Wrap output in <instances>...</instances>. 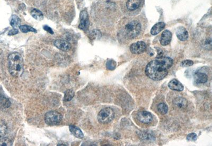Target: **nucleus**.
<instances>
[{"label": "nucleus", "instance_id": "obj_1", "mask_svg": "<svg viewBox=\"0 0 212 146\" xmlns=\"http://www.w3.org/2000/svg\"><path fill=\"white\" fill-rule=\"evenodd\" d=\"M174 61L168 57H159L151 61L145 68V74L154 81H160L168 75V70L173 65Z\"/></svg>", "mask_w": 212, "mask_h": 146}, {"label": "nucleus", "instance_id": "obj_2", "mask_svg": "<svg viewBox=\"0 0 212 146\" xmlns=\"http://www.w3.org/2000/svg\"><path fill=\"white\" fill-rule=\"evenodd\" d=\"M9 71L14 77H19L24 71L23 58L19 52L10 54L8 57Z\"/></svg>", "mask_w": 212, "mask_h": 146}, {"label": "nucleus", "instance_id": "obj_3", "mask_svg": "<svg viewBox=\"0 0 212 146\" xmlns=\"http://www.w3.org/2000/svg\"><path fill=\"white\" fill-rule=\"evenodd\" d=\"M141 30V24L139 21L136 20L128 22L124 27L126 36L129 39L135 38L139 34Z\"/></svg>", "mask_w": 212, "mask_h": 146}, {"label": "nucleus", "instance_id": "obj_4", "mask_svg": "<svg viewBox=\"0 0 212 146\" xmlns=\"http://www.w3.org/2000/svg\"><path fill=\"white\" fill-rule=\"evenodd\" d=\"M115 113L110 108H104L99 112L98 115V120L101 124H107L113 120Z\"/></svg>", "mask_w": 212, "mask_h": 146}, {"label": "nucleus", "instance_id": "obj_5", "mask_svg": "<svg viewBox=\"0 0 212 146\" xmlns=\"http://www.w3.org/2000/svg\"><path fill=\"white\" fill-rule=\"evenodd\" d=\"M61 114L57 111L48 112L45 116V122L49 125H59L62 121Z\"/></svg>", "mask_w": 212, "mask_h": 146}, {"label": "nucleus", "instance_id": "obj_6", "mask_svg": "<svg viewBox=\"0 0 212 146\" xmlns=\"http://www.w3.org/2000/svg\"><path fill=\"white\" fill-rule=\"evenodd\" d=\"M147 49V44L143 41H140L134 43L130 46V50L134 54H142Z\"/></svg>", "mask_w": 212, "mask_h": 146}, {"label": "nucleus", "instance_id": "obj_7", "mask_svg": "<svg viewBox=\"0 0 212 146\" xmlns=\"http://www.w3.org/2000/svg\"><path fill=\"white\" fill-rule=\"evenodd\" d=\"M80 23L79 25V28L82 30H87L89 28L90 22L89 16L86 10H83L80 12Z\"/></svg>", "mask_w": 212, "mask_h": 146}, {"label": "nucleus", "instance_id": "obj_8", "mask_svg": "<svg viewBox=\"0 0 212 146\" xmlns=\"http://www.w3.org/2000/svg\"><path fill=\"white\" fill-rule=\"evenodd\" d=\"M137 119L141 123L148 124L152 121L153 117L150 112L146 111H142L137 114Z\"/></svg>", "mask_w": 212, "mask_h": 146}, {"label": "nucleus", "instance_id": "obj_9", "mask_svg": "<svg viewBox=\"0 0 212 146\" xmlns=\"http://www.w3.org/2000/svg\"><path fill=\"white\" fill-rule=\"evenodd\" d=\"M54 44L56 48L64 52H67L71 48V46L69 42L61 39L56 40L54 42Z\"/></svg>", "mask_w": 212, "mask_h": 146}, {"label": "nucleus", "instance_id": "obj_10", "mask_svg": "<svg viewBox=\"0 0 212 146\" xmlns=\"http://www.w3.org/2000/svg\"><path fill=\"white\" fill-rule=\"evenodd\" d=\"M171 33L168 30H166L161 34L160 39V44L162 46H167L171 42Z\"/></svg>", "mask_w": 212, "mask_h": 146}, {"label": "nucleus", "instance_id": "obj_11", "mask_svg": "<svg viewBox=\"0 0 212 146\" xmlns=\"http://www.w3.org/2000/svg\"><path fill=\"white\" fill-rule=\"evenodd\" d=\"M176 35L178 38L181 41H186L188 38V33L183 27H179L176 30Z\"/></svg>", "mask_w": 212, "mask_h": 146}, {"label": "nucleus", "instance_id": "obj_12", "mask_svg": "<svg viewBox=\"0 0 212 146\" xmlns=\"http://www.w3.org/2000/svg\"><path fill=\"white\" fill-rule=\"evenodd\" d=\"M168 86L170 89L172 90H177L179 92H181L183 90V85L179 81H178L175 79H172L170 82L168 84Z\"/></svg>", "mask_w": 212, "mask_h": 146}, {"label": "nucleus", "instance_id": "obj_13", "mask_svg": "<svg viewBox=\"0 0 212 146\" xmlns=\"http://www.w3.org/2000/svg\"><path fill=\"white\" fill-rule=\"evenodd\" d=\"M194 79L195 83L197 84H204L206 83L208 80L207 75L202 73H196L194 75Z\"/></svg>", "mask_w": 212, "mask_h": 146}, {"label": "nucleus", "instance_id": "obj_14", "mask_svg": "<svg viewBox=\"0 0 212 146\" xmlns=\"http://www.w3.org/2000/svg\"><path fill=\"white\" fill-rule=\"evenodd\" d=\"M174 104L175 106L179 109H185L187 107L188 103L187 100L185 98L182 97H179L174 100Z\"/></svg>", "mask_w": 212, "mask_h": 146}, {"label": "nucleus", "instance_id": "obj_15", "mask_svg": "<svg viewBox=\"0 0 212 146\" xmlns=\"http://www.w3.org/2000/svg\"><path fill=\"white\" fill-rule=\"evenodd\" d=\"M166 26V24L163 22H160L156 23L153 27L152 28L151 30V33L152 35H158V33L163 30Z\"/></svg>", "mask_w": 212, "mask_h": 146}, {"label": "nucleus", "instance_id": "obj_16", "mask_svg": "<svg viewBox=\"0 0 212 146\" xmlns=\"http://www.w3.org/2000/svg\"><path fill=\"white\" fill-rule=\"evenodd\" d=\"M141 4V0H128L126 3V7L128 10L134 11L139 8Z\"/></svg>", "mask_w": 212, "mask_h": 146}, {"label": "nucleus", "instance_id": "obj_17", "mask_svg": "<svg viewBox=\"0 0 212 146\" xmlns=\"http://www.w3.org/2000/svg\"><path fill=\"white\" fill-rule=\"evenodd\" d=\"M69 129L71 133L77 138L79 139L83 138L84 135L82 131L79 128L74 125H70Z\"/></svg>", "mask_w": 212, "mask_h": 146}, {"label": "nucleus", "instance_id": "obj_18", "mask_svg": "<svg viewBox=\"0 0 212 146\" xmlns=\"http://www.w3.org/2000/svg\"><path fill=\"white\" fill-rule=\"evenodd\" d=\"M11 103L8 98L0 94V108L6 109L9 108Z\"/></svg>", "mask_w": 212, "mask_h": 146}, {"label": "nucleus", "instance_id": "obj_19", "mask_svg": "<svg viewBox=\"0 0 212 146\" xmlns=\"http://www.w3.org/2000/svg\"><path fill=\"white\" fill-rule=\"evenodd\" d=\"M31 15L34 19L37 20H41L44 18V15L42 12L37 9H33L31 10Z\"/></svg>", "mask_w": 212, "mask_h": 146}, {"label": "nucleus", "instance_id": "obj_20", "mask_svg": "<svg viewBox=\"0 0 212 146\" xmlns=\"http://www.w3.org/2000/svg\"><path fill=\"white\" fill-rule=\"evenodd\" d=\"M21 24V21L19 17L16 15H13L12 16L11 20L10 21V25L14 28H16L17 27H19Z\"/></svg>", "mask_w": 212, "mask_h": 146}, {"label": "nucleus", "instance_id": "obj_21", "mask_svg": "<svg viewBox=\"0 0 212 146\" xmlns=\"http://www.w3.org/2000/svg\"><path fill=\"white\" fill-rule=\"evenodd\" d=\"M19 29L21 32L23 33H27L28 32H33L36 33L37 31L33 28L28 25H21L19 26Z\"/></svg>", "mask_w": 212, "mask_h": 146}, {"label": "nucleus", "instance_id": "obj_22", "mask_svg": "<svg viewBox=\"0 0 212 146\" xmlns=\"http://www.w3.org/2000/svg\"><path fill=\"white\" fill-rule=\"evenodd\" d=\"M75 95V92L73 90H68L65 92V95H64V101L68 102L70 101L73 98L74 96Z\"/></svg>", "mask_w": 212, "mask_h": 146}, {"label": "nucleus", "instance_id": "obj_23", "mask_svg": "<svg viewBox=\"0 0 212 146\" xmlns=\"http://www.w3.org/2000/svg\"><path fill=\"white\" fill-rule=\"evenodd\" d=\"M157 109L160 113L162 114H165L168 112V106L164 103H161L158 106Z\"/></svg>", "mask_w": 212, "mask_h": 146}, {"label": "nucleus", "instance_id": "obj_24", "mask_svg": "<svg viewBox=\"0 0 212 146\" xmlns=\"http://www.w3.org/2000/svg\"><path fill=\"white\" fill-rule=\"evenodd\" d=\"M7 132V126L3 121L0 120V138L6 135Z\"/></svg>", "mask_w": 212, "mask_h": 146}, {"label": "nucleus", "instance_id": "obj_25", "mask_svg": "<svg viewBox=\"0 0 212 146\" xmlns=\"http://www.w3.org/2000/svg\"><path fill=\"white\" fill-rule=\"evenodd\" d=\"M116 62L113 60H108L106 63V67L109 70H114L116 67Z\"/></svg>", "mask_w": 212, "mask_h": 146}, {"label": "nucleus", "instance_id": "obj_26", "mask_svg": "<svg viewBox=\"0 0 212 146\" xmlns=\"http://www.w3.org/2000/svg\"><path fill=\"white\" fill-rule=\"evenodd\" d=\"M11 145L12 142L9 139L7 138L0 139V146H10Z\"/></svg>", "mask_w": 212, "mask_h": 146}, {"label": "nucleus", "instance_id": "obj_27", "mask_svg": "<svg viewBox=\"0 0 212 146\" xmlns=\"http://www.w3.org/2000/svg\"><path fill=\"white\" fill-rule=\"evenodd\" d=\"M194 62L190 60H185L181 62V66L184 67H188L193 65Z\"/></svg>", "mask_w": 212, "mask_h": 146}, {"label": "nucleus", "instance_id": "obj_28", "mask_svg": "<svg viewBox=\"0 0 212 146\" xmlns=\"http://www.w3.org/2000/svg\"><path fill=\"white\" fill-rule=\"evenodd\" d=\"M187 140L189 141H195L197 139V136L195 133H191L187 136Z\"/></svg>", "mask_w": 212, "mask_h": 146}, {"label": "nucleus", "instance_id": "obj_29", "mask_svg": "<svg viewBox=\"0 0 212 146\" xmlns=\"http://www.w3.org/2000/svg\"><path fill=\"white\" fill-rule=\"evenodd\" d=\"M43 28H44L45 31H46L47 32L49 33L51 35H53L54 34V31H53L52 29L50 28V27H48V25H44L43 27Z\"/></svg>", "mask_w": 212, "mask_h": 146}, {"label": "nucleus", "instance_id": "obj_30", "mask_svg": "<svg viewBox=\"0 0 212 146\" xmlns=\"http://www.w3.org/2000/svg\"><path fill=\"white\" fill-rule=\"evenodd\" d=\"M18 33H19L18 30H17L16 28H14L9 32L8 35L9 36H14V35H17Z\"/></svg>", "mask_w": 212, "mask_h": 146}]
</instances>
